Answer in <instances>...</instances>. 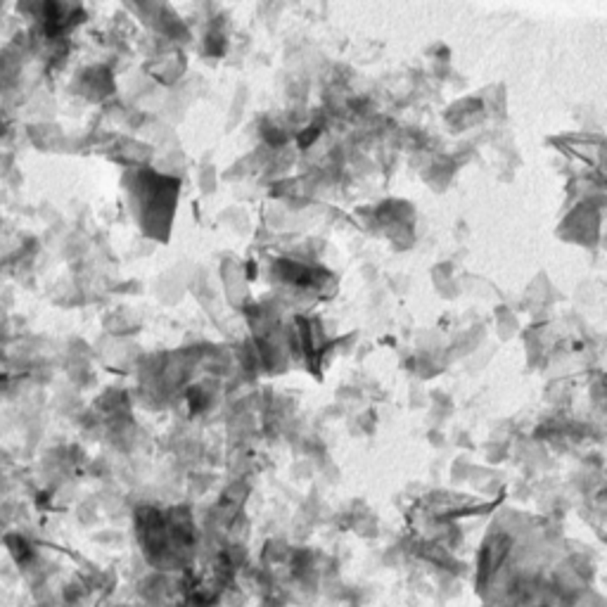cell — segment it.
<instances>
[{
  "mask_svg": "<svg viewBox=\"0 0 607 607\" xmlns=\"http://www.w3.org/2000/svg\"><path fill=\"white\" fill-rule=\"evenodd\" d=\"M8 543L12 546V553H15L17 562H24V557H31V546H29L24 539H20V536H12V539L8 541Z\"/></svg>",
  "mask_w": 607,
  "mask_h": 607,
  "instance_id": "cell-1",
  "label": "cell"
}]
</instances>
